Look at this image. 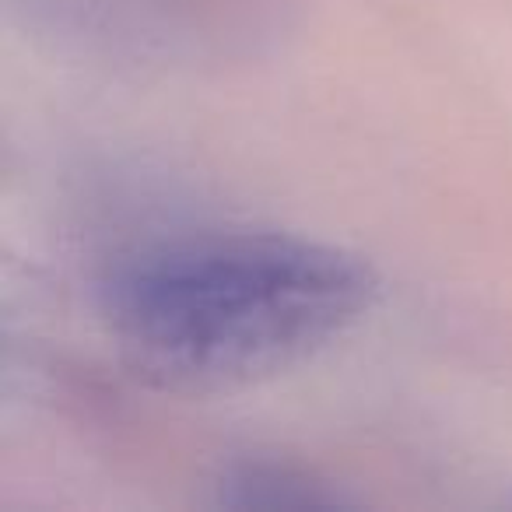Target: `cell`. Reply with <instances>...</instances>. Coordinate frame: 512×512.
I'll list each match as a JSON object with an SVG mask.
<instances>
[{
	"label": "cell",
	"instance_id": "cell-1",
	"mask_svg": "<svg viewBox=\"0 0 512 512\" xmlns=\"http://www.w3.org/2000/svg\"><path fill=\"white\" fill-rule=\"evenodd\" d=\"M358 256L288 232H204L127 260L106 288L113 330L148 369L235 383L327 348L372 306Z\"/></svg>",
	"mask_w": 512,
	"mask_h": 512
}]
</instances>
